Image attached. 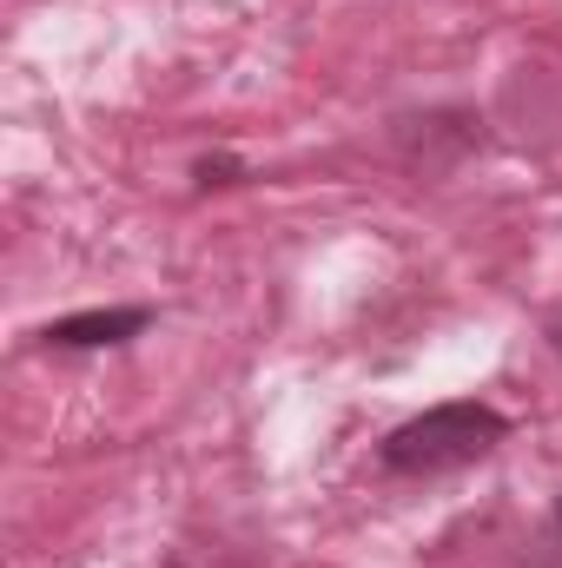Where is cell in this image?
Returning a JSON list of instances; mask_svg holds the SVG:
<instances>
[{
  "label": "cell",
  "instance_id": "7a4b0ae2",
  "mask_svg": "<svg viewBox=\"0 0 562 568\" xmlns=\"http://www.w3.org/2000/svg\"><path fill=\"white\" fill-rule=\"evenodd\" d=\"M145 331V311H87V317H60L47 331V344H127Z\"/></svg>",
  "mask_w": 562,
  "mask_h": 568
},
{
  "label": "cell",
  "instance_id": "3957f363",
  "mask_svg": "<svg viewBox=\"0 0 562 568\" xmlns=\"http://www.w3.org/2000/svg\"><path fill=\"white\" fill-rule=\"evenodd\" d=\"M556 351H562V317H556Z\"/></svg>",
  "mask_w": 562,
  "mask_h": 568
},
{
  "label": "cell",
  "instance_id": "6da1fadb",
  "mask_svg": "<svg viewBox=\"0 0 562 568\" xmlns=\"http://www.w3.org/2000/svg\"><path fill=\"white\" fill-rule=\"evenodd\" d=\"M503 417L490 404H436L411 424H398L384 436V469L398 476H443V469H463L476 456H490L503 443Z\"/></svg>",
  "mask_w": 562,
  "mask_h": 568
}]
</instances>
